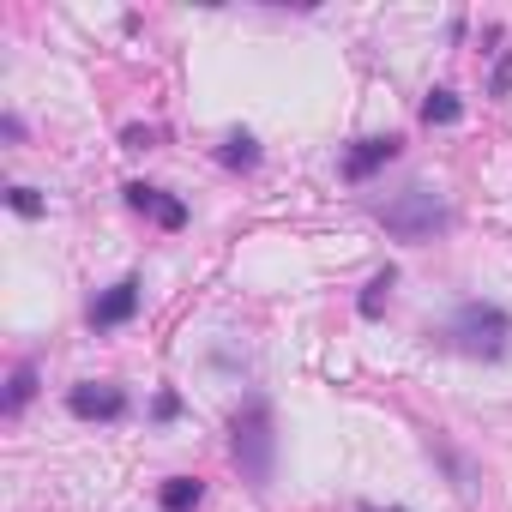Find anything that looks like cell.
Masks as SVG:
<instances>
[{
  "instance_id": "6da1fadb",
  "label": "cell",
  "mask_w": 512,
  "mask_h": 512,
  "mask_svg": "<svg viewBox=\"0 0 512 512\" xmlns=\"http://www.w3.org/2000/svg\"><path fill=\"white\" fill-rule=\"evenodd\" d=\"M446 338H452L464 356H476V362H500V356L512 350V320H506L494 302H464V308L452 314Z\"/></svg>"
},
{
  "instance_id": "7a4b0ae2",
  "label": "cell",
  "mask_w": 512,
  "mask_h": 512,
  "mask_svg": "<svg viewBox=\"0 0 512 512\" xmlns=\"http://www.w3.org/2000/svg\"><path fill=\"white\" fill-rule=\"evenodd\" d=\"M380 223H386L398 241H428V235H440V229L452 223V211H446V199H440L434 187H404V193H392V199L380 205Z\"/></svg>"
},
{
  "instance_id": "3957f363",
  "label": "cell",
  "mask_w": 512,
  "mask_h": 512,
  "mask_svg": "<svg viewBox=\"0 0 512 512\" xmlns=\"http://www.w3.org/2000/svg\"><path fill=\"white\" fill-rule=\"evenodd\" d=\"M272 452H278V434H272V410L253 398L241 416H235V464L253 488L272 482Z\"/></svg>"
},
{
  "instance_id": "277c9868",
  "label": "cell",
  "mask_w": 512,
  "mask_h": 512,
  "mask_svg": "<svg viewBox=\"0 0 512 512\" xmlns=\"http://www.w3.org/2000/svg\"><path fill=\"white\" fill-rule=\"evenodd\" d=\"M67 404H73V416H85V422H115V416L127 410V392H121V386H97V380H85V386L67 392Z\"/></svg>"
},
{
  "instance_id": "5b68a950",
  "label": "cell",
  "mask_w": 512,
  "mask_h": 512,
  "mask_svg": "<svg viewBox=\"0 0 512 512\" xmlns=\"http://www.w3.org/2000/svg\"><path fill=\"white\" fill-rule=\"evenodd\" d=\"M127 205H133V211H145V217H157L163 229H181V223H187V205H181V199H169L163 187H145V181H133V187H127Z\"/></svg>"
},
{
  "instance_id": "8992f818",
  "label": "cell",
  "mask_w": 512,
  "mask_h": 512,
  "mask_svg": "<svg viewBox=\"0 0 512 512\" xmlns=\"http://www.w3.org/2000/svg\"><path fill=\"white\" fill-rule=\"evenodd\" d=\"M133 314H139V284H133V278H121L115 290H103V296L91 302V320H97V326H121V320H133Z\"/></svg>"
},
{
  "instance_id": "52a82bcc",
  "label": "cell",
  "mask_w": 512,
  "mask_h": 512,
  "mask_svg": "<svg viewBox=\"0 0 512 512\" xmlns=\"http://www.w3.org/2000/svg\"><path fill=\"white\" fill-rule=\"evenodd\" d=\"M392 157H398V139H392V133H386V139H362V145L344 157V175H350V181H362V175H374V169H380V163H392Z\"/></svg>"
},
{
  "instance_id": "ba28073f",
  "label": "cell",
  "mask_w": 512,
  "mask_h": 512,
  "mask_svg": "<svg viewBox=\"0 0 512 512\" xmlns=\"http://www.w3.org/2000/svg\"><path fill=\"white\" fill-rule=\"evenodd\" d=\"M199 494H205V488H199L193 476H175V482H163V512H193Z\"/></svg>"
},
{
  "instance_id": "9c48e42d",
  "label": "cell",
  "mask_w": 512,
  "mask_h": 512,
  "mask_svg": "<svg viewBox=\"0 0 512 512\" xmlns=\"http://www.w3.org/2000/svg\"><path fill=\"white\" fill-rule=\"evenodd\" d=\"M458 115H464V103H458L452 91H434V97L422 103V121H428V127H452Z\"/></svg>"
},
{
  "instance_id": "30bf717a",
  "label": "cell",
  "mask_w": 512,
  "mask_h": 512,
  "mask_svg": "<svg viewBox=\"0 0 512 512\" xmlns=\"http://www.w3.org/2000/svg\"><path fill=\"white\" fill-rule=\"evenodd\" d=\"M31 392H37V368L19 362V368H13V386H7V416H19V410L31 404Z\"/></svg>"
},
{
  "instance_id": "8fae6325",
  "label": "cell",
  "mask_w": 512,
  "mask_h": 512,
  "mask_svg": "<svg viewBox=\"0 0 512 512\" xmlns=\"http://www.w3.org/2000/svg\"><path fill=\"white\" fill-rule=\"evenodd\" d=\"M223 163L229 169H253V163H260V151H253L247 133H235V139H223Z\"/></svg>"
},
{
  "instance_id": "7c38bea8",
  "label": "cell",
  "mask_w": 512,
  "mask_h": 512,
  "mask_svg": "<svg viewBox=\"0 0 512 512\" xmlns=\"http://www.w3.org/2000/svg\"><path fill=\"white\" fill-rule=\"evenodd\" d=\"M386 296H392V272H380V278H374V284H368V290H362V314H368V320H374V314H380V308H386Z\"/></svg>"
},
{
  "instance_id": "4fadbf2b",
  "label": "cell",
  "mask_w": 512,
  "mask_h": 512,
  "mask_svg": "<svg viewBox=\"0 0 512 512\" xmlns=\"http://www.w3.org/2000/svg\"><path fill=\"white\" fill-rule=\"evenodd\" d=\"M7 199H13V211H19V217H37V211H43V199H37L31 187H13Z\"/></svg>"
}]
</instances>
